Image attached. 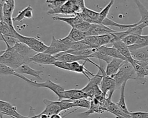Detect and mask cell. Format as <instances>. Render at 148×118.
Listing matches in <instances>:
<instances>
[{"mask_svg":"<svg viewBox=\"0 0 148 118\" xmlns=\"http://www.w3.org/2000/svg\"><path fill=\"white\" fill-rule=\"evenodd\" d=\"M0 112L1 114L11 117L12 118H25L17 111L16 106L12 105L10 102L0 100Z\"/></svg>","mask_w":148,"mask_h":118,"instance_id":"7c38bea8","label":"cell"},{"mask_svg":"<svg viewBox=\"0 0 148 118\" xmlns=\"http://www.w3.org/2000/svg\"><path fill=\"white\" fill-rule=\"evenodd\" d=\"M131 118H148V112L137 111L130 113Z\"/></svg>","mask_w":148,"mask_h":118,"instance_id":"f6af8a7d","label":"cell"},{"mask_svg":"<svg viewBox=\"0 0 148 118\" xmlns=\"http://www.w3.org/2000/svg\"><path fill=\"white\" fill-rule=\"evenodd\" d=\"M72 102L75 107H77V109L80 108L89 109L91 104V100H89L88 98H82L72 101Z\"/></svg>","mask_w":148,"mask_h":118,"instance_id":"74e56055","label":"cell"},{"mask_svg":"<svg viewBox=\"0 0 148 118\" xmlns=\"http://www.w3.org/2000/svg\"><path fill=\"white\" fill-rule=\"evenodd\" d=\"M66 1H56V0H47L46 3L51 10H55L62 6Z\"/></svg>","mask_w":148,"mask_h":118,"instance_id":"ab89813d","label":"cell"},{"mask_svg":"<svg viewBox=\"0 0 148 118\" xmlns=\"http://www.w3.org/2000/svg\"><path fill=\"white\" fill-rule=\"evenodd\" d=\"M116 83V88L119 89L124 82L128 79H136L135 70L128 61H124L116 74L112 77Z\"/></svg>","mask_w":148,"mask_h":118,"instance_id":"3957f363","label":"cell"},{"mask_svg":"<svg viewBox=\"0 0 148 118\" xmlns=\"http://www.w3.org/2000/svg\"><path fill=\"white\" fill-rule=\"evenodd\" d=\"M57 60L54 55H51L45 52L36 53L29 59L28 63H34L39 64H51Z\"/></svg>","mask_w":148,"mask_h":118,"instance_id":"9a60e30c","label":"cell"},{"mask_svg":"<svg viewBox=\"0 0 148 118\" xmlns=\"http://www.w3.org/2000/svg\"><path fill=\"white\" fill-rule=\"evenodd\" d=\"M15 8V1L5 0L3 3V21L8 24L10 26L14 28L13 21V13Z\"/></svg>","mask_w":148,"mask_h":118,"instance_id":"9c48e42d","label":"cell"},{"mask_svg":"<svg viewBox=\"0 0 148 118\" xmlns=\"http://www.w3.org/2000/svg\"><path fill=\"white\" fill-rule=\"evenodd\" d=\"M139 12L140 14V20L138 21L139 24H144L146 26H148V10L143 5L140 1H134Z\"/></svg>","mask_w":148,"mask_h":118,"instance_id":"484cf974","label":"cell"},{"mask_svg":"<svg viewBox=\"0 0 148 118\" xmlns=\"http://www.w3.org/2000/svg\"><path fill=\"white\" fill-rule=\"evenodd\" d=\"M127 82H124L122 85L121 86V89H120V99L118 102H117V105L119 106V107L127 115H130V112L128 110L125 100V95H124V91H125V86L126 85Z\"/></svg>","mask_w":148,"mask_h":118,"instance_id":"4dcf8cb0","label":"cell"},{"mask_svg":"<svg viewBox=\"0 0 148 118\" xmlns=\"http://www.w3.org/2000/svg\"><path fill=\"white\" fill-rule=\"evenodd\" d=\"M148 47V35L138 36V40L135 44L128 47L130 51Z\"/></svg>","mask_w":148,"mask_h":118,"instance_id":"d6a6232c","label":"cell"},{"mask_svg":"<svg viewBox=\"0 0 148 118\" xmlns=\"http://www.w3.org/2000/svg\"><path fill=\"white\" fill-rule=\"evenodd\" d=\"M132 59L136 61H145L148 59V47L130 51Z\"/></svg>","mask_w":148,"mask_h":118,"instance_id":"cb8c5ba5","label":"cell"},{"mask_svg":"<svg viewBox=\"0 0 148 118\" xmlns=\"http://www.w3.org/2000/svg\"><path fill=\"white\" fill-rule=\"evenodd\" d=\"M102 24L108 26H115V27H118L119 29L121 30V31H124L127 30V29L133 27L137 25V22L135 24H119L117 22H116L115 21L108 18H106L102 22Z\"/></svg>","mask_w":148,"mask_h":118,"instance_id":"f1b7e54d","label":"cell"},{"mask_svg":"<svg viewBox=\"0 0 148 118\" xmlns=\"http://www.w3.org/2000/svg\"><path fill=\"white\" fill-rule=\"evenodd\" d=\"M91 24H90L88 22H85L83 21L82 22L75 25L74 26V28H75L80 31L86 33L88 31V30L89 29V28H90Z\"/></svg>","mask_w":148,"mask_h":118,"instance_id":"b9f144b4","label":"cell"},{"mask_svg":"<svg viewBox=\"0 0 148 118\" xmlns=\"http://www.w3.org/2000/svg\"><path fill=\"white\" fill-rule=\"evenodd\" d=\"M67 36L73 42H78L84 39V38L87 37V35L86 32L80 31L75 28H71Z\"/></svg>","mask_w":148,"mask_h":118,"instance_id":"f546056e","label":"cell"},{"mask_svg":"<svg viewBox=\"0 0 148 118\" xmlns=\"http://www.w3.org/2000/svg\"><path fill=\"white\" fill-rule=\"evenodd\" d=\"M87 48H90L85 43H84L82 41H80L78 42L73 43L69 50H73V51H79V50H84Z\"/></svg>","mask_w":148,"mask_h":118,"instance_id":"60d3db41","label":"cell"},{"mask_svg":"<svg viewBox=\"0 0 148 118\" xmlns=\"http://www.w3.org/2000/svg\"><path fill=\"white\" fill-rule=\"evenodd\" d=\"M51 65H53L58 68H60L61 69H63L65 70L69 71V63L63 62V61H60V60H56L54 62H53Z\"/></svg>","mask_w":148,"mask_h":118,"instance_id":"ee69618b","label":"cell"},{"mask_svg":"<svg viewBox=\"0 0 148 118\" xmlns=\"http://www.w3.org/2000/svg\"><path fill=\"white\" fill-rule=\"evenodd\" d=\"M102 78L101 72L98 70V72L89 79L87 84L81 89L88 95L89 98L91 99L94 97H99L103 95L99 88Z\"/></svg>","mask_w":148,"mask_h":118,"instance_id":"277c9868","label":"cell"},{"mask_svg":"<svg viewBox=\"0 0 148 118\" xmlns=\"http://www.w3.org/2000/svg\"><path fill=\"white\" fill-rule=\"evenodd\" d=\"M114 39V33H110L100 36H87L82 41L90 47V48H98L108 44L112 43Z\"/></svg>","mask_w":148,"mask_h":118,"instance_id":"5b68a950","label":"cell"},{"mask_svg":"<svg viewBox=\"0 0 148 118\" xmlns=\"http://www.w3.org/2000/svg\"><path fill=\"white\" fill-rule=\"evenodd\" d=\"M54 56L57 59V60L63 61L68 63L78 62L79 60H83L84 62H88L91 64L95 65L96 67H97L98 65L95 62H94L93 61H92L90 58L73 55L69 53H59L54 55Z\"/></svg>","mask_w":148,"mask_h":118,"instance_id":"8fae6325","label":"cell"},{"mask_svg":"<svg viewBox=\"0 0 148 118\" xmlns=\"http://www.w3.org/2000/svg\"><path fill=\"white\" fill-rule=\"evenodd\" d=\"M143 62H145L146 63L148 64V59H146V60H145V61H143Z\"/></svg>","mask_w":148,"mask_h":118,"instance_id":"816d5d0a","label":"cell"},{"mask_svg":"<svg viewBox=\"0 0 148 118\" xmlns=\"http://www.w3.org/2000/svg\"><path fill=\"white\" fill-rule=\"evenodd\" d=\"M97 67L102 75V78L99 85L100 90L105 97L111 99L114 92L116 89L115 81L112 77L108 76L106 74L103 68L99 65Z\"/></svg>","mask_w":148,"mask_h":118,"instance_id":"8992f818","label":"cell"},{"mask_svg":"<svg viewBox=\"0 0 148 118\" xmlns=\"http://www.w3.org/2000/svg\"><path fill=\"white\" fill-rule=\"evenodd\" d=\"M0 75L16 76L17 77H18V78L22 79L23 80L25 81V82L28 79L27 77H25V76H24L23 75L19 74L17 73H16L14 69L3 64H2V63H0Z\"/></svg>","mask_w":148,"mask_h":118,"instance_id":"83f0119b","label":"cell"},{"mask_svg":"<svg viewBox=\"0 0 148 118\" xmlns=\"http://www.w3.org/2000/svg\"><path fill=\"white\" fill-rule=\"evenodd\" d=\"M124 61L125 60L117 58H113L112 60L107 64L106 70H105L106 74L109 77L114 75L117 73Z\"/></svg>","mask_w":148,"mask_h":118,"instance_id":"ffe728a7","label":"cell"},{"mask_svg":"<svg viewBox=\"0 0 148 118\" xmlns=\"http://www.w3.org/2000/svg\"><path fill=\"white\" fill-rule=\"evenodd\" d=\"M86 63V62H84L83 64H80L78 62L71 63H69V71L77 73L83 74L89 80L90 79L89 75H90L91 77H93L94 74L90 72L87 68H86L84 66Z\"/></svg>","mask_w":148,"mask_h":118,"instance_id":"44dd1931","label":"cell"},{"mask_svg":"<svg viewBox=\"0 0 148 118\" xmlns=\"http://www.w3.org/2000/svg\"><path fill=\"white\" fill-rule=\"evenodd\" d=\"M6 45V48L2 51L0 55V63L3 64L14 70L17 69L23 64H27V60L12 47Z\"/></svg>","mask_w":148,"mask_h":118,"instance_id":"6da1fadb","label":"cell"},{"mask_svg":"<svg viewBox=\"0 0 148 118\" xmlns=\"http://www.w3.org/2000/svg\"><path fill=\"white\" fill-rule=\"evenodd\" d=\"M68 49L62 41L61 39H57L54 36H52L51 42L45 53L53 55L61 52H64L68 51Z\"/></svg>","mask_w":148,"mask_h":118,"instance_id":"4fadbf2b","label":"cell"},{"mask_svg":"<svg viewBox=\"0 0 148 118\" xmlns=\"http://www.w3.org/2000/svg\"><path fill=\"white\" fill-rule=\"evenodd\" d=\"M32 17L33 8L31 5H28L24 9L20 11L16 17H13V21L21 22L24 18H31Z\"/></svg>","mask_w":148,"mask_h":118,"instance_id":"4316f807","label":"cell"},{"mask_svg":"<svg viewBox=\"0 0 148 118\" xmlns=\"http://www.w3.org/2000/svg\"><path fill=\"white\" fill-rule=\"evenodd\" d=\"M82 98H89V97L88 95L81 89H73L71 90H65L62 92L58 97V101H61L63 99L75 101Z\"/></svg>","mask_w":148,"mask_h":118,"instance_id":"30bf717a","label":"cell"},{"mask_svg":"<svg viewBox=\"0 0 148 118\" xmlns=\"http://www.w3.org/2000/svg\"><path fill=\"white\" fill-rule=\"evenodd\" d=\"M83 13L86 14L92 21V24H98V17L99 13L94 10L88 9L87 7H85Z\"/></svg>","mask_w":148,"mask_h":118,"instance_id":"8d00e7d4","label":"cell"},{"mask_svg":"<svg viewBox=\"0 0 148 118\" xmlns=\"http://www.w3.org/2000/svg\"><path fill=\"white\" fill-rule=\"evenodd\" d=\"M26 82L31 86L35 87L47 88L51 90L53 92H54L58 96V97H59L60 93L65 90L64 88L61 85L58 83H56L49 79H47L44 82H38L36 81H32L29 79H28V80Z\"/></svg>","mask_w":148,"mask_h":118,"instance_id":"ba28073f","label":"cell"},{"mask_svg":"<svg viewBox=\"0 0 148 118\" xmlns=\"http://www.w3.org/2000/svg\"><path fill=\"white\" fill-rule=\"evenodd\" d=\"M116 118H131V116L124 117V116H117Z\"/></svg>","mask_w":148,"mask_h":118,"instance_id":"f907efd6","label":"cell"},{"mask_svg":"<svg viewBox=\"0 0 148 118\" xmlns=\"http://www.w3.org/2000/svg\"><path fill=\"white\" fill-rule=\"evenodd\" d=\"M43 102L45 104L46 107L40 113L42 114H45L50 116L54 114H59L61 112L63 111L59 101H54L45 99L43 100Z\"/></svg>","mask_w":148,"mask_h":118,"instance_id":"2e32d148","label":"cell"},{"mask_svg":"<svg viewBox=\"0 0 148 118\" xmlns=\"http://www.w3.org/2000/svg\"><path fill=\"white\" fill-rule=\"evenodd\" d=\"M101 47L102 50L105 52V54L109 56L112 58H117L122 59L123 60H126L125 58L119 52V51L114 47H107L106 45H103Z\"/></svg>","mask_w":148,"mask_h":118,"instance_id":"1f68e13d","label":"cell"},{"mask_svg":"<svg viewBox=\"0 0 148 118\" xmlns=\"http://www.w3.org/2000/svg\"><path fill=\"white\" fill-rule=\"evenodd\" d=\"M116 32L117 31L113 30L102 24H91L90 28L86 32V35L87 36H100Z\"/></svg>","mask_w":148,"mask_h":118,"instance_id":"5bb4252c","label":"cell"},{"mask_svg":"<svg viewBox=\"0 0 148 118\" xmlns=\"http://www.w3.org/2000/svg\"><path fill=\"white\" fill-rule=\"evenodd\" d=\"M90 58H97L99 60H103L104 62H105L107 64L109 63L112 60V58L109 56L108 55H107L105 52L102 50V49L101 48V47H99L98 48L96 49L95 51L94 52H93L89 57Z\"/></svg>","mask_w":148,"mask_h":118,"instance_id":"836d02e7","label":"cell"},{"mask_svg":"<svg viewBox=\"0 0 148 118\" xmlns=\"http://www.w3.org/2000/svg\"><path fill=\"white\" fill-rule=\"evenodd\" d=\"M146 27L144 24H139V22H137V25L135 26L130 28L125 31V32L128 34H133L135 35H142L143 29Z\"/></svg>","mask_w":148,"mask_h":118,"instance_id":"e575fe53","label":"cell"},{"mask_svg":"<svg viewBox=\"0 0 148 118\" xmlns=\"http://www.w3.org/2000/svg\"><path fill=\"white\" fill-rule=\"evenodd\" d=\"M86 7L84 0H68L60 8L55 10H49L47 14H65L72 16L82 13Z\"/></svg>","mask_w":148,"mask_h":118,"instance_id":"7a4b0ae2","label":"cell"},{"mask_svg":"<svg viewBox=\"0 0 148 118\" xmlns=\"http://www.w3.org/2000/svg\"><path fill=\"white\" fill-rule=\"evenodd\" d=\"M16 73H17L19 74L23 75V74H27L29 75H31L39 80H42V78L40 76V74H42L43 72L42 71L37 70L35 69H34L29 67L28 64H23L21 66H20L17 69L14 70Z\"/></svg>","mask_w":148,"mask_h":118,"instance_id":"ac0fdd59","label":"cell"},{"mask_svg":"<svg viewBox=\"0 0 148 118\" xmlns=\"http://www.w3.org/2000/svg\"><path fill=\"white\" fill-rule=\"evenodd\" d=\"M2 40L5 42L6 45H8L10 47H13L14 46L17 42H18V40L14 38V37H8V36H3L2 35H1Z\"/></svg>","mask_w":148,"mask_h":118,"instance_id":"7bdbcfd3","label":"cell"},{"mask_svg":"<svg viewBox=\"0 0 148 118\" xmlns=\"http://www.w3.org/2000/svg\"><path fill=\"white\" fill-rule=\"evenodd\" d=\"M18 33V32L14 28L10 26L3 21L0 22V35L17 39Z\"/></svg>","mask_w":148,"mask_h":118,"instance_id":"7402d4cb","label":"cell"},{"mask_svg":"<svg viewBox=\"0 0 148 118\" xmlns=\"http://www.w3.org/2000/svg\"><path fill=\"white\" fill-rule=\"evenodd\" d=\"M25 118H39V115H35L34 113V108L32 106H30L29 116H26Z\"/></svg>","mask_w":148,"mask_h":118,"instance_id":"7dc6e473","label":"cell"},{"mask_svg":"<svg viewBox=\"0 0 148 118\" xmlns=\"http://www.w3.org/2000/svg\"><path fill=\"white\" fill-rule=\"evenodd\" d=\"M138 38V35H135L133 34H128L125 36L121 40L128 47L131 46L135 44Z\"/></svg>","mask_w":148,"mask_h":118,"instance_id":"f35d334b","label":"cell"},{"mask_svg":"<svg viewBox=\"0 0 148 118\" xmlns=\"http://www.w3.org/2000/svg\"><path fill=\"white\" fill-rule=\"evenodd\" d=\"M114 3V1L111 0L109 2V3L99 13V17H98V24H102V21L107 18V16L109 12V10L113 5Z\"/></svg>","mask_w":148,"mask_h":118,"instance_id":"d590c367","label":"cell"},{"mask_svg":"<svg viewBox=\"0 0 148 118\" xmlns=\"http://www.w3.org/2000/svg\"><path fill=\"white\" fill-rule=\"evenodd\" d=\"M17 39L20 42L27 45L36 53L45 52L48 48V45H46L36 37L26 36L18 33Z\"/></svg>","mask_w":148,"mask_h":118,"instance_id":"52a82bcc","label":"cell"},{"mask_svg":"<svg viewBox=\"0 0 148 118\" xmlns=\"http://www.w3.org/2000/svg\"><path fill=\"white\" fill-rule=\"evenodd\" d=\"M3 1L1 0L0 1V22L3 21Z\"/></svg>","mask_w":148,"mask_h":118,"instance_id":"c3c4849f","label":"cell"},{"mask_svg":"<svg viewBox=\"0 0 148 118\" xmlns=\"http://www.w3.org/2000/svg\"><path fill=\"white\" fill-rule=\"evenodd\" d=\"M131 64L133 66L136 74L135 81L138 83L144 85L146 82V80L145 79L146 76L143 67L139 64L135 60L132 63H131Z\"/></svg>","mask_w":148,"mask_h":118,"instance_id":"603a6c76","label":"cell"},{"mask_svg":"<svg viewBox=\"0 0 148 118\" xmlns=\"http://www.w3.org/2000/svg\"><path fill=\"white\" fill-rule=\"evenodd\" d=\"M52 18L54 20L63 21L68 24L69 25H70L72 27V28H74V26L77 24L83 21L79 16H74L69 17H64L56 16L53 17Z\"/></svg>","mask_w":148,"mask_h":118,"instance_id":"d4e9b609","label":"cell"},{"mask_svg":"<svg viewBox=\"0 0 148 118\" xmlns=\"http://www.w3.org/2000/svg\"><path fill=\"white\" fill-rule=\"evenodd\" d=\"M112 44H113V47L116 48L119 51L121 55L125 58L127 61L131 63L134 60L131 56V52L128 48V47L121 40H117Z\"/></svg>","mask_w":148,"mask_h":118,"instance_id":"d6986e66","label":"cell"},{"mask_svg":"<svg viewBox=\"0 0 148 118\" xmlns=\"http://www.w3.org/2000/svg\"><path fill=\"white\" fill-rule=\"evenodd\" d=\"M136 61V60H135ZM139 64H140V66H142L145 70V76H147L148 77V64L146 63L145 62L143 61H136Z\"/></svg>","mask_w":148,"mask_h":118,"instance_id":"bcb514c9","label":"cell"},{"mask_svg":"<svg viewBox=\"0 0 148 118\" xmlns=\"http://www.w3.org/2000/svg\"><path fill=\"white\" fill-rule=\"evenodd\" d=\"M49 118H62V116L59 113V114H54L51 116H50Z\"/></svg>","mask_w":148,"mask_h":118,"instance_id":"681fc988","label":"cell"},{"mask_svg":"<svg viewBox=\"0 0 148 118\" xmlns=\"http://www.w3.org/2000/svg\"><path fill=\"white\" fill-rule=\"evenodd\" d=\"M12 47L19 54L23 56L27 60L28 63L29 59L36 54L33 50L30 49L27 45L20 41L17 42L14 46Z\"/></svg>","mask_w":148,"mask_h":118,"instance_id":"e0dca14e","label":"cell"}]
</instances>
